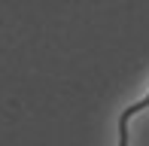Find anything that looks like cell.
I'll return each mask as SVG.
<instances>
[{
  "instance_id": "6da1fadb",
  "label": "cell",
  "mask_w": 149,
  "mask_h": 146,
  "mask_svg": "<svg viewBox=\"0 0 149 146\" xmlns=\"http://www.w3.org/2000/svg\"><path fill=\"white\" fill-rule=\"evenodd\" d=\"M146 107H149V91L140 97L137 104H131L128 110H122V116H119V146H128V122H131V116L143 113Z\"/></svg>"
}]
</instances>
